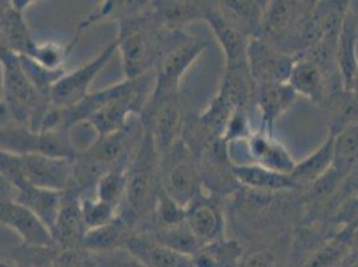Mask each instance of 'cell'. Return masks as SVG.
<instances>
[{
  "label": "cell",
  "instance_id": "1",
  "mask_svg": "<svg viewBox=\"0 0 358 267\" xmlns=\"http://www.w3.org/2000/svg\"><path fill=\"white\" fill-rule=\"evenodd\" d=\"M155 85V71L138 79H124L108 89L90 94L73 108L59 110L60 124L71 130L87 124L96 138H105L127 126L130 118L142 115Z\"/></svg>",
  "mask_w": 358,
  "mask_h": 267
},
{
  "label": "cell",
  "instance_id": "2",
  "mask_svg": "<svg viewBox=\"0 0 358 267\" xmlns=\"http://www.w3.org/2000/svg\"><path fill=\"white\" fill-rule=\"evenodd\" d=\"M161 192V155L145 129L141 145L127 170V186L118 217L135 233L151 221Z\"/></svg>",
  "mask_w": 358,
  "mask_h": 267
},
{
  "label": "cell",
  "instance_id": "3",
  "mask_svg": "<svg viewBox=\"0 0 358 267\" xmlns=\"http://www.w3.org/2000/svg\"><path fill=\"white\" fill-rule=\"evenodd\" d=\"M118 26L115 42L124 78L133 80L154 71L164 42L152 17L151 3L146 11L120 20Z\"/></svg>",
  "mask_w": 358,
  "mask_h": 267
},
{
  "label": "cell",
  "instance_id": "4",
  "mask_svg": "<svg viewBox=\"0 0 358 267\" xmlns=\"http://www.w3.org/2000/svg\"><path fill=\"white\" fill-rule=\"evenodd\" d=\"M0 60L4 68V104L10 117L16 124L39 131L42 120L51 108L50 98L31 83L17 55L0 47Z\"/></svg>",
  "mask_w": 358,
  "mask_h": 267
},
{
  "label": "cell",
  "instance_id": "5",
  "mask_svg": "<svg viewBox=\"0 0 358 267\" xmlns=\"http://www.w3.org/2000/svg\"><path fill=\"white\" fill-rule=\"evenodd\" d=\"M205 50V42L186 36L182 31L170 32V38L162 43L161 55L154 70L155 85L146 108L176 96L180 80Z\"/></svg>",
  "mask_w": 358,
  "mask_h": 267
},
{
  "label": "cell",
  "instance_id": "6",
  "mask_svg": "<svg viewBox=\"0 0 358 267\" xmlns=\"http://www.w3.org/2000/svg\"><path fill=\"white\" fill-rule=\"evenodd\" d=\"M161 187L185 208L202 195L201 164L182 140L161 158Z\"/></svg>",
  "mask_w": 358,
  "mask_h": 267
},
{
  "label": "cell",
  "instance_id": "7",
  "mask_svg": "<svg viewBox=\"0 0 358 267\" xmlns=\"http://www.w3.org/2000/svg\"><path fill=\"white\" fill-rule=\"evenodd\" d=\"M0 149L26 154H43L74 159L76 150L69 130L32 131L24 126H6L0 129Z\"/></svg>",
  "mask_w": 358,
  "mask_h": 267
},
{
  "label": "cell",
  "instance_id": "8",
  "mask_svg": "<svg viewBox=\"0 0 358 267\" xmlns=\"http://www.w3.org/2000/svg\"><path fill=\"white\" fill-rule=\"evenodd\" d=\"M117 51V42L113 41L95 58L73 71H66L50 89L51 107L69 110L83 102L90 95L92 82L102 73Z\"/></svg>",
  "mask_w": 358,
  "mask_h": 267
},
{
  "label": "cell",
  "instance_id": "9",
  "mask_svg": "<svg viewBox=\"0 0 358 267\" xmlns=\"http://www.w3.org/2000/svg\"><path fill=\"white\" fill-rule=\"evenodd\" d=\"M296 59L297 57L277 50L259 36L249 39L246 62L255 87L262 85L287 83Z\"/></svg>",
  "mask_w": 358,
  "mask_h": 267
},
{
  "label": "cell",
  "instance_id": "10",
  "mask_svg": "<svg viewBox=\"0 0 358 267\" xmlns=\"http://www.w3.org/2000/svg\"><path fill=\"white\" fill-rule=\"evenodd\" d=\"M22 168L26 185L54 192L73 189V159L43 154H26L22 155Z\"/></svg>",
  "mask_w": 358,
  "mask_h": 267
},
{
  "label": "cell",
  "instance_id": "11",
  "mask_svg": "<svg viewBox=\"0 0 358 267\" xmlns=\"http://www.w3.org/2000/svg\"><path fill=\"white\" fill-rule=\"evenodd\" d=\"M141 118L145 119L143 126L151 134L161 158L180 140L182 108L177 95L145 108Z\"/></svg>",
  "mask_w": 358,
  "mask_h": 267
},
{
  "label": "cell",
  "instance_id": "12",
  "mask_svg": "<svg viewBox=\"0 0 358 267\" xmlns=\"http://www.w3.org/2000/svg\"><path fill=\"white\" fill-rule=\"evenodd\" d=\"M203 20L208 22L215 39L224 50L226 68L248 67L246 51L250 38L224 14L220 6H214L213 3L205 6Z\"/></svg>",
  "mask_w": 358,
  "mask_h": 267
},
{
  "label": "cell",
  "instance_id": "13",
  "mask_svg": "<svg viewBox=\"0 0 358 267\" xmlns=\"http://www.w3.org/2000/svg\"><path fill=\"white\" fill-rule=\"evenodd\" d=\"M0 224L15 231L27 247L39 250L55 249L51 231L45 223L16 201L0 203Z\"/></svg>",
  "mask_w": 358,
  "mask_h": 267
},
{
  "label": "cell",
  "instance_id": "14",
  "mask_svg": "<svg viewBox=\"0 0 358 267\" xmlns=\"http://www.w3.org/2000/svg\"><path fill=\"white\" fill-rule=\"evenodd\" d=\"M87 229L80 212V193L75 189L64 192L59 215L51 230V236L58 250L82 249Z\"/></svg>",
  "mask_w": 358,
  "mask_h": 267
},
{
  "label": "cell",
  "instance_id": "15",
  "mask_svg": "<svg viewBox=\"0 0 358 267\" xmlns=\"http://www.w3.org/2000/svg\"><path fill=\"white\" fill-rule=\"evenodd\" d=\"M123 250L145 267H195L192 255L174 252L142 231L127 238Z\"/></svg>",
  "mask_w": 358,
  "mask_h": 267
},
{
  "label": "cell",
  "instance_id": "16",
  "mask_svg": "<svg viewBox=\"0 0 358 267\" xmlns=\"http://www.w3.org/2000/svg\"><path fill=\"white\" fill-rule=\"evenodd\" d=\"M246 152L250 164H257L270 171L290 175L297 162L271 134L266 131L254 133L246 142Z\"/></svg>",
  "mask_w": 358,
  "mask_h": 267
},
{
  "label": "cell",
  "instance_id": "17",
  "mask_svg": "<svg viewBox=\"0 0 358 267\" xmlns=\"http://www.w3.org/2000/svg\"><path fill=\"white\" fill-rule=\"evenodd\" d=\"M358 16L352 6L345 13L336 45V66L343 91L349 92L358 70Z\"/></svg>",
  "mask_w": 358,
  "mask_h": 267
},
{
  "label": "cell",
  "instance_id": "18",
  "mask_svg": "<svg viewBox=\"0 0 358 267\" xmlns=\"http://www.w3.org/2000/svg\"><path fill=\"white\" fill-rule=\"evenodd\" d=\"M30 4H32L30 0L10 1L0 16L1 45L15 55H29L35 45L30 27L24 19V11Z\"/></svg>",
  "mask_w": 358,
  "mask_h": 267
},
{
  "label": "cell",
  "instance_id": "19",
  "mask_svg": "<svg viewBox=\"0 0 358 267\" xmlns=\"http://www.w3.org/2000/svg\"><path fill=\"white\" fill-rule=\"evenodd\" d=\"M186 224L201 245L224 237V217L210 198L202 195L186 208Z\"/></svg>",
  "mask_w": 358,
  "mask_h": 267
},
{
  "label": "cell",
  "instance_id": "20",
  "mask_svg": "<svg viewBox=\"0 0 358 267\" xmlns=\"http://www.w3.org/2000/svg\"><path fill=\"white\" fill-rule=\"evenodd\" d=\"M205 4L199 1H154L151 13L159 29L167 32H180V29L203 19Z\"/></svg>",
  "mask_w": 358,
  "mask_h": 267
},
{
  "label": "cell",
  "instance_id": "21",
  "mask_svg": "<svg viewBox=\"0 0 358 267\" xmlns=\"http://www.w3.org/2000/svg\"><path fill=\"white\" fill-rule=\"evenodd\" d=\"M64 192L38 189L24 185L17 189L16 202L32 211L51 231L63 205Z\"/></svg>",
  "mask_w": 358,
  "mask_h": 267
},
{
  "label": "cell",
  "instance_id": "22",
  "mask_svg": "<svg viewBox=\"0 0 358 267\" xmlns=\"http://www.w3.org/2000/svg\"><path fill=\"white\" fill-rule=\"evenodd\" d=\"M296 92L287 83L257 86V104L264 122V131L271 134L274 123L294 103Z\"/></svg>",
  "mask_w": 358,
  "mask_h": 267
},
{
  "label": "cell",
  "instance_id": "23",
  "mask_svg": "<svg viewBox=\"0 0 358 267\" xmlns=\"http://www.w3.org/2000/svg\"><path fill=\"white\" fill-rule=\"evenodd\" d=\"M287 85L296 95H301L314 103L321 102L325 96V74L313 60L308 59L306 57L296 59Z\"/></svg>",
  "mask_w": 358,
  "mask_h": 267
},
{
  "label": "cell",
  "instance_id": "24",
  "mask_svg": "<svg viewBox=\"0 0 358 267\" xmlns=\"http://www.w3.org/2000/svg\"><path fill=\"white\" fill-rule=\"evenodd\" d=\"M334 166V136L328 134L327 139L308 158L297 162L290 174L297 186H310L327 175Z\"/></svg>",
  "mask_w": 358,
  "mask_h": 267
},
{
  "label": "cell",
  "instance_id": "25",
  "mask_svg": "<svg viewBox=\"0 0 358 267\" xmlns=\"http://www.w3.org/2000/svg\"><path fill=\"white\" fill-rule=\"evenodd\" d=\"M243 247L236 239L221 237L202 245L193 255L195 267H238Z\"/></svg>",
  "mask_w": 358,
  "mask_h": 267
},
{
  "label": "cell",
  "instance_id": "26",
  "mask_svg": "<svg viewBox=\"0 0 358 267\" xmlns=\"http://www.w3.org/2000/svg\"><path fill=\"white\" fill-rule=\"evenodd\" d=\"M233 175L239 185L254 190L280 192L297 187L296 182L290 175L274 173L257 164H233Z\"/></svg>",
  "mask_w": 358,
  "mask_h": 267
},
{
  "label": "cell",
  "instance_id": "27",
  "mask_svg": "<svg viewBox=\"0 0 358 267\" xmlns=\"http://www.w3.org/2000/svg\"><path fill=\"white\" fill-rule=\"evenodd\" d=\"M133 233L134 230L120 217H117L113 222L89 230L83 239L82 249L92 254L123 250L127 238Z\"/></svg>",
  "mask_w": 358,
  "mask_h": 267
},
{
  "label": "cell",
  "instance_id": "28",
  "mask_svg": "<svg viewBox=\"0 0 358 267\" xmlns=\"http://www.w3.org/2000/svg\"><path fill=\"white\" fill-rule=\"evenodd\" d=\"M142 233H146L155 242L174 252H182L192 257L202 246L186 222L173 226H152L142 230Z\"/></svg>",
  "mask_w": 358,
  "mask_h": 267
},
{
  "label": "cell",
  "instance_id": "29",
  "mask_svg": "<svg viewBox=\"0 0 358 267\" xmlns=\"http://www.w3.org/2000/svg\"><path fill=\"white\" fill-rule=\"evenodd\" d=\"M218 4L224 14L229 16L246 35L252 34V38H257V32L262 30V20L268 3L231 0L220 1Z\"/></svg>",
  "mask_w": 358,
  "mask_h": 267
},
{
  "label": "cell",
  "instance_id": "30",
  "mask_svg": "<svg viewBox=\"0 0 358 267\" xmlns=\"http://www.w3.org/2000/svg\"><path fill=\"white\" fill-rule=\"evenodd\" d=\"M253 86L255 85L248 67L226 68L218 94L224 96L236 111L245 110L252 101Z\"/></svg>",
  "mask_w": 358,
  "mask_h": 267
},
{
  "label": "cell",
  "instance_id": "31",
  "mask_svg": "<svg viewBox=\"0 0 358 267\" xmlns=\"http://www.w3.org/2000/svg\"><path fill=\"white\" fill-rule=\"evenodd\" d=\"M129 167L118 166L103 173L95 183V198L120 210L126 194Z\"/></svg>",
  "mask_w": 358,
  "mask_h": 267
},
{
  "label": "cell",
  "instance_id": "32",
  "mask_svg": "<svg viewBox=\"0 0 358 267\" xmlns=\"http://www.w3.org/2000/svg\"><path fill=\"white\" fill-rule=\"evenodd\" d=\"M297 15L299 6L294 1H268L262 20V30L273 36L284 35L296 23Z\"/></svg>",
  "mask_w": 358,
  "mask_h": 267
},
{
  "label": "cell",
  "instance_id": "33",
  "mask_svg": "<svg viewBox=\"0 0 358 267\" xmlns=\"http://www.w3.org/2000/svg\"><path fill=\"white\" fill-rule=\"evenodd\" d=\"M76 42H78L76 38L69 45H60L52 41L41 42V43L35 42L30 54L26 57H30L36 64H39L41 67H43L48 71L64 73L67 71L64 67L67 57L73 51Z\"/></svg>",
  "mask_w": 358,
  "mask_h": 267
},
{
  "label": "cell",
  "instance_id": "34",
  "mask_svg": "<svg viewBox=\"0 0 358 267\" xmlns=\"http://www.w3.org/2000/svg\"><path fill=\"white\" fill-rule=\"evenodd\" d=\"M358 161V123L334 136V168L345 177Z\"/></svg>",
  "mask_w": 358,
  "mask_h": 267
},
{
  "label": "cell",
  "instance_id": "35",
  "mask_svg": "<svg viewBox=\"0 0 358 267\" xmlns=\"http://www.w3.org/2000/svg\"><path fill=\"white\" fill-rule=\"evenodd\" d=\"M80 212L87 231L113 222L118 217V208L86 194H80Z\"/></svg>",
  "mask_w": 358,
  "mask_h": 267
},
{
  "label": "cell",
  "instance_id": "36",
  "mask_svg": "<svg viewBox=\"0 0 358 267\" xmlns=\"http://www.w3.org/2000/svg\"><path fill=\"white\" fill-rule=\"evenodd\" d=\"M350 252L352 249L348 238L338 236L337 239L330 240L318 252H314L303 267H338Z\"/></svg>",
  "mask_w": 358,
  "mask_h": 267
},
{
  "label": "cell",
  "instance_id": "37",
  "mask_svg": "<svg viewBox=\"0 0 358 267\" xmlns=\"http://www.w3.org/2000/svg\"><path fill=\"white\" fill-rule=\"evenodd\" d=\"M154 226H173L185 222L186 208H182L173 198L164 193L161 187L158 194L155 210L152 215Z\"/></svg>",
  "mask_w": 358,
  "mask_h": 267
},
{
  "label": "cell",
  "instance_id": "38",
  "mask_svg": "<svg viewBox=\"0 0 358 267\" xmlns=\"http://www.w3.org/2000/svg\"><path fill=\"white\" fill-rule=\"evenodd\" d=\"M0 175L11 182L16 189L26 185L22 168V155L0 149Z\"/></svg>",
  "mask_w": 358,
  "mask_h": 267
},
{
  "label": "cell",
  "instance_id": "39",
  "mask_svg": "<svg viewBox=\"0 0 358 267\" xmlns=\"http://www.w3.org/2000/svg\"><path fill=\"white\" fill-rule=\"evenodd\" d=\"M50 267H99L92 252L85 249L58 250Z\"/></svg>",
  "mask_w": 358,
  "mask_h": 267
},
{
  "label": "cell",
  "instance_id": "40",
  "mask_svg": "<svg viewBox=\"0 0 358 267\" xmlns=\"http://www.w3.org/2000/svg\"><path fill=\"white\" fill-rule=\"evenodd\" d=\"M99 267H145L126 250L94 254Z\"/></svg>",
  "mask_w": 358,
  "mask_h": 267
},
{
  "label": "cell",
  "instance_id": "41",
  "mask_svg": "<svg viewBox=\"0 0 358 267\" xmlns=\"http://www.w3.org/2000/svg\"><path fill=\"white\" fill-rule=\"evenodd\" d=\"M275 258L268 252H257L243 255L238 267H274Z\"/></svg>",
  "mask_w": 358,
  "mask_h": 267
},
{
  "label": "cell",
  "instance_id": "42",
  "mask_svg": "<svg viewBox=\"0 0 358 267\" xmlns=\"http://www.w3.org/2000/svg\"><path fill=\"white\" fill-rule=\"evenodd\" d=\"M16 196H17V189L15 186L0 175V203L8 202V201H16Z\"/></svg>",
  "mask_w": 358,
  "mask_h": 267
},
{
  "label": "cell",
  "instance_id": "43",
  "mask_svg": "<svg viewBox=\"0 0 358 267\" xmlns=\"http://www.w3.org/2000/svg\"><path fill=\"white\" fill-rule=\"evenodd\" d=\"M10 119H11V117H10V114H8V110H7L6 104L0 103V129L6 127V123H7V120H10Z\"/></svg>",
  "mask_w": 358,
  "mask_h": 267
},
{
  "label": "cell",
  "instance_id": "44",
  "mask_svg": "<svg viewBox=\"0 0 358 267\" xmlns=\"http://www.w3.org/2000/svg\"><path fill=\"white\" fill-rule=\"evenodd\" d=\"M348 240H349V243H350V249L358 252V227L357 229H355V230L349 234Z\"/></svg>",
  "mask_w": 358,
  "mask_h": 267
},
{
  "label": "cell",
  "instance_id": "45",
  "mask_svg": "<svg viewBox=\"0 0 358 267\" xmlns=\"http://www.w3.org/2000/svg\"><path fill=\"white\" fill-rule=\"evenodd\" d=\"M0 103H4V68L0 60Z\"/></svg>",
  "mask_w": 358,
  "mask_h": 267
},
{
  "label": "cell",
  "instance_id": "46",
  "mask_svg": "<svg viewBox=\"0 0 358 267\" xmlns=\"http://www.w3.org/2000/svg\"><path fill=\"white\" fill-rule=\"evenodd\" d=\"M349 94H352L358 101V70L356 75H355V79H353V83H352V87H350Z\"/></svg>",
  "mask_w": 358,
  "mask_h": 267
},
{
  "label": "cell",
  "instance_id": "47",
  "mask_svg": "<svg viewBox=\"0 0 358 267\" xmlns=\"http://www.w3.org/2000/svg\"><path fill=\"white\" fill-rule=\"evenodd\" d=\"M10 1H0V16L4 13V10L8 7Z\"/></svg>",
  "mask_w": 358,
  "mask_h": 267
},
{
  "label": "cell",
  "instance_id": "48",
  "mask_svg": "<svg viewBox=\"0 0 358 267\" xmlns=\"http://www.w3.org/2000/svg\"><path fill=\"white\" fill-rule=\"evenodd\" d=\"M0 267H16L13 265V264H10V262H4V261H0Z\"/></svg>",
  "mask_w": 358,
  "mask_h": 267
},
{
  "label": "cell",
  "instance_id": "49",
  "mask_svg": "<svg viewBox=\"0 0 358 267\" xmlns=\"http://www.w3.org/2000/svg\"><path fill=\"white\" fill-rule=\"evenodd\" d=\"M17 267H35L34 264H26V262H22Z\"/></svg>",
  "mask_w": 358,
  "mask_h": 267
}]
</instances>
